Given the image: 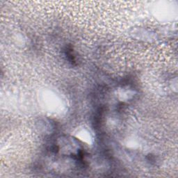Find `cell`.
<instances>
[{"instance_id":"6da1fadb","label":"cell","mask_w":178,"mask_h":178,"mask_svg":"<svg viewBox=\"0 0 178 178\" xmlns=\"http://www.w3.org/2000/svg\"><path fill=\"white\" fill-rule=\"evenodd\" d=\"M65 56H67V59L71 63H74L75 62V58H74V56L72 53V49L70 47H67L66 50H65Z\"/></svg>"}]
</instances>
